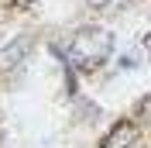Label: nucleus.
<instances>
[{
  "instance_id": "f257e3e1",
  "label": "nucleus",
  "mask_w": 151,
  "mask_h": 148,
  "mask_svg": "<svg viewBox=\"0 0 151 148\" xmlns=\"http://www.w3.org/2000/svg\"><path fill=\"white\" fill-rule=\"evenodd\" d=\"M113 52V35L106 28H79L72 31L65 45H58V55L69 69H79V73H93L110 59Z\"/></svg>"
},
{
  "instance_id": "f03ea898",
  "label": "nucleus",
  "mask_w": 151,
  "mask_h": 148,
  "mask_svg": "<svg viewBox=\"0 0 151 148\" xmlns=\"http://www.w3.org/2000/svg\"><path fill=\"white\" fill-rule=\"evenodd\" d=\"M134 141H137V124L134 120H117L103 134L100 148H134Z\"/></svg>"
},
{
  "instance_id": "7ed1b4c3",
  "label": "nucleus",
  "mask_w": 151,
  "mask_h": 148,
  "mask_svg": "<svg viewBox=\"0 0 151 148\" xmlns=\"http://www.w3.org/2000/svg\"><path fill=\"white\" fill-rule=\"evenodd\" d=\"M86 4H89V7H120V4H127V0H86Z\"/></svg>"
},
{
  "instance_id": "20e7f679",
  "label": "nucleus",
  "mask_w": 151,
  "mask_h": 148,
  "mask_svg": "<svg viewBox=\"0 0 151 148\" xmlns=\"http://www.w3.org/2000/svg\"><path fill=\"white\" fill-rule=\"evenodd\" d=\"M144 52H148V55H151V31H148V35H144Z\"/></svg>"
}]
</instances>
